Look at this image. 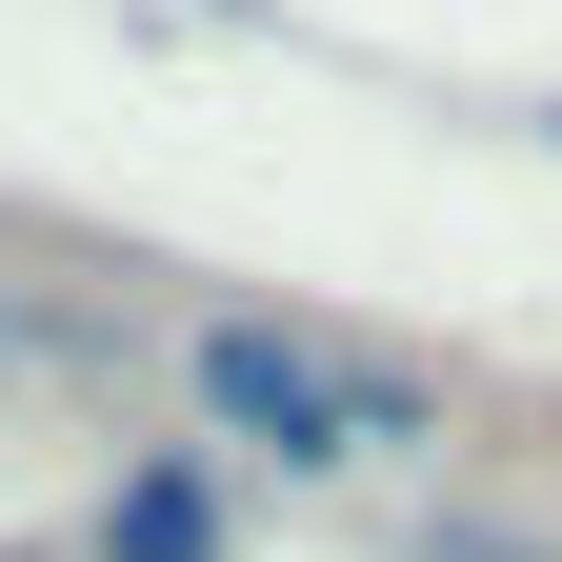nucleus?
Wrapping results in <instances>:
<instances>
[{
	"label": "nucleus",
	"mask_w": 562,
	"mask_h": 562,
	"mask_svg": "<svg viewBox=\"0 0 562 562\" xmlns=\"http://www.w3.org/2000/svg\"><path fill=\"white\" fill-rule=\"evenodd\" d=\"M201 402H222L241 442H281V462L422 442V382H382V362H322V341H281V322H201Z\"/></svg>",
	"instance_id": "nucleus-1"
},
{
	"label": "nucleus",
	"mask_w": 562,
	"mask_h": 562,
	"mask_svg": "<svg viewBox=\"0 0 562 562\" xmlns=\"http://www.w3.org/2000/svg\"><path fill=\"white\" fill-rule=\"evenodd\" d=\"M201 542H222V522H201V482H181V462L101 503V562H201Z\"/></svg>",
	"instance_id": "nucleus-2"
}]
</instances>
